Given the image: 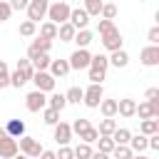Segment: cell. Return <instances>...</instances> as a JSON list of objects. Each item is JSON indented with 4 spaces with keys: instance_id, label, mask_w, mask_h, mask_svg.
Returning a JSON list of instances; mask_svg holds the SVG:
<instances>
[{
    "instance_id": "1",
    "label": "cell",
    "mask_w": 159,
    "mask_h": 159,
    "mask_svg": "<svg viewBox=\"0 0 159 159\" xmlns=\"http://www.w3.org/2000/svg\"><path fill=\"white\" fill-rule=\"evenodd\" d=\"M32 75H35V70H32V62L25 57V60H17V67H15V72L10 75V84L12 87H22L25 82H30L32 80Z\"/></svg>"
},
{
    "instance_id": "2",
    "label": "cell",
    "mask_w": 159,
    "mask_h": 159,
    "mask_svg": "<svg viewBox=\"0 0 159 159\" xmlns=\"http://www.w3.org/2000/svg\"><path fill=\"white\" fill-rule=\"evenodd\" d=\"M70 5L65 2V0H60V2H52L50 7H47V22H52V25H62V22H67L70 20Z\"/></svg>"
},
{
    "instance_id": "3",
    "label": "cell",
    "mask_w": 159,
    "mask_h": 159,
    "mask_svg": "<svg viewBox=\"0 0 159 159\" xmlns=\"http://www.w3.org/2000/svg\"><path fill=\"white\" fill-rule=\"evenodd\" d=\"M102 99H104L102 84H89V87L84 89V94H82V102H84V107H89V109H97Z\"/></svg>"
},
{
    "instance_id": "4",
    "label": "cell",
    "mask_w": 159,
    "mask_h": 159,
    "mask_svg": "<svg viewBox=\"0 0 159 159\" xmlns=\"http://www.w3.org/2000/svg\"><path fill=\"white\" fill-rule=\"evenodd\" d=\"M47 7H50V0H30V5H27V20L37 25L42 17H47Z\"/></svg>"
},
{
    "instance_id": "5",
    "label": "cell",
    "mask_w": 159,
    "mask_h": 159,
    "mask_svg": "<svg viewBox=\"0 0 159 159\" xmlns=\"http://www.w3.org/2000/svg\"><path fill=\"white\" fill-rule=\"evenodd\" d=\"M17 149H20L27 159H37V157H40V152H42V147H40V142H37L35 137H20Z\"/></svg>"
},
{
    "instance_id": "6",
    "label": "cell",
    "mask_w": 159,
    "mask_h": 159,
    "mask_svg": "<svg viewBox=\"0 0 159 159\" xmlns=\"http://www.w3.org/2000/svg\"><path fill=\"white\" fill-rule=\"evenodd\" d=\"M32 82H35V89H40V92L47 94V92L55 89V82H57V80H55L50 72H35V75H32Z\"/></svg>"
},
{
    "instance_id": "7",
    "label": "cell",
    "mask_w": 159,
    "mask_h": 159,
    "mask_svg": "<svg viewBox=\"0 0 159 159\" xmlns=\"http://www.w3.org/2000/svg\"><path fill=\"white\" fill-rule=\"evenodd\" d=\"M25 107H27L30 112H40V109H45V107H47V97H45V92H40V89L30 92V94L25 97Z\"/></svg>"
},
{
    "instance_id": "8",
    "label": "cell",
    "mask_w": 159,
    "mask_h": 159,
    "mask_svg": "<svg viewBox=\"0 0 159 159\" xmlns=\"http://www.w3.org/2000/svg\"><path fill=\"white\" fill-rule=\"evenodd\" d=\"M139 60H142L144 67H157L159 65V45H147L139 52Z\"/></svg>"
},
{
    "instance_id": "9",
    "label": "cell",
    "mask_w": 159,
    "mask_h": 159,
    "mask_svg": "<svg viewBox=\"0 0 159 159\" xmlns=\"http://www.w3.org/2000/svg\"><path fill=\"white\" fill-rule=\"evenodd\" d=\"M89 60H92V55L87 50H75L67 62H70V70H84V67H89Z\"/></svg>"
},
{
    "instance_id": "10",
    "label": "cell",
    "mask_w": 159,
    "mask_h": 159,
    "mask_svg": "<svg viewBox=\"0 0 159 159\" xmlns=\"http://www.w3.org/2000/svg\"><path fill=\"white\" fill-rule=\"evenodd\" d=\"M75 30H87V25H89V15L82 10V7H75V10H70V20H67Z\"/></svg>"
},
{
    "instance_id": "11",
    "label": "cell",
    "mask_w": 159,
    "mask_h": 159,
    "mask_svg": "<svg viewBox=\"0 0 159 159\" xmlns=\"http://www.w3.org/2000/svg\"><path fill=\"white\" fill-rule=\"evenodd\" d=\"M122 35H119V30H112V32H107V35H102V45H104V50H109V52H117V50H122Z\"/></svg>"
},
{
    "instance_id": "12",
    "label": "cell",
    "mask_w": 159,
    "mask_h": 159,
    "mask_svg": "<svg viewBox=\"0 0 159 159\" xmlns=\"http://www.w3.org/2000/svg\"><path fill=\"white\" fill-rule=\"evenodd\" d=\"M70 139H72V129H70V124H67V122H57V124H55V142H57L60 147H67Z\"/></svg>"
},
{
    "instance_id": "13",
    "label": "cell",
    "mask_w": 159,
    "mask_h": 159,
    "mask_svg": "<svg viewBox=\"0 0 159 159\" xmlns=\"http://www.w3.org/2000/svg\"><path fill=\"white\" fill-rule=\"evenodd\" d=\"M50 47H52V42H50V40H42V37L32 40V45L27 47V60H35L40 52H50Z\"/></svg>"
},
{
    "instance_id": "14",
    "label": "cell",
    "mask_w": 159,
    "mask_h": 159,
    "mask_svg": "<svg viewBox=\"0 0 159 159\" xmlns=\"http://www.w3.org/2000/svg\"><path fill=\"white\" fill-rule=\"evenodd\" d=\"M15 154H20V149H17V139H5V142H0V159H12Z\"/></svg>"
},
{
    "instance_id": "15",
    "label": "cell",
    "mask_w": 159,
    "mask_h": 159,
    "mask_svg": "<svg viewBox=\"0 0 159 159\" xmlns=\"http://www.w3.org/2000/svg\"><path fill=\"white\" fill-rule=\"evenodd\" d=\"M134 112H137V102H134V99H129V97L117 99V114H122V117H134Z\"/></svg>"
},
{
    "instance_id": "16",
    "label": "cell",
    "mask_w": 159,
    "mask_h": 159,
    "mask_svg": "<svg viewBox=\"0 0 159 159\" xmlns=\"http://www.w3.org/2000/svg\"><path fill=\"white\" fill-rule=\"evenodd\" d=\"M70 72V62L67 60H50V75L57 80V77H65Z\"/></svg>"
},
{
    "instance_id": "17",
    "label": "cell",
    "mask_w": 159,
    "mask_h": 159,
    "mask_svg": "<svg viewBox=\"0 0 159 159\" xmlns=\"http://www.w3.org/2000/svg\"><path fill=\"white\" fill-rule=\"evenodd\" d=\"M5 132H7L12 139H20V137H25V122H22V119H10V122L5 124Z\"/></svg>"
},
{
    "instance_id": "18",
    "label": "cell",
    "mask_w": 159,
    "mask_h": 159,
    "mask_svg": "<svg viewBox=\"0 0 159 159\" xmlns=\"http://www.w3.org/2000/svg\"><path fill=\"white\" fill-rule=\"evenodd\" d=\"M134 114H139V119H157L159 117V109L152 107L149 102H142V104H137V112Z\"/></svg>"
},
{
    "instance_id": "19",
    "label": "cell",
    "mask_w": 159,
    "mask_h": 159,
    "mask_svg": "<svg viewBox=\"0 0 159 159\" xmlns=\"http://www.w3.org/2000/svg\"><path fill=\"white\" fill-rule=\"evenodd\" d=\"M129 139H132V132H129V129H124V127H117V129H114V134H112L114 147H127V144H129Z\"/></svg>"
},
{
    "instance_id": "20",
    "label": "cell",
    "mask_w": 159,
    "mask_h": 159,
    "mask_svg": "<svg viewBox=\"0 0 159 159\" xmlns=\"http://www.w3.org/2000/svg\"><path fill=\"white\" fill-rule=\"evenodd\" d=\"M92 40H94V35H92L89 30H77L72 42H77V50H87V45H89Z\"/></svg>"
},
{
    "instance_id": "21",
    "label": "cell",
    "mask_w": 159,
    "mask_h": 159,
    "mask_svg": "<svg viewBox=\"0 0 159 159\" xmlns=\"http://www.w3.org/2000/svg\"><path fill=\"white\" fill-rule=\"evenodd\" d=\"M75 27L70 25V22H62V25H57V37L62 40V42H72L75 40Z\"/></svg>"
},
{
    "instance_id": "22",
    "label": "cell",
    "mask_w": 159,
    "mask_h": 159,
    "mask_svg": "<svg viewBox=\"0 0 159 159\" xmlns=\"http://www.w3.org/2000/svg\"><path fill=\"white\" fill-rule=\"evenodd\" d=\"M107 67H109V57H107V55H92V60H89V70L107 72Z\"/></svg>"
},
{
    "instance_id": "23",
    "label": "cell",
    "mask_w": 159,
    "mask_h": 159,
    "mask_svg": "<svg viewBox=\"0 0 159 159\" xmlns=\"http://www.w3.org/2000/svg\"><path fill=\"white\" fill-rule=\"evenodd\" d=\"M114 129H117V122H114L112 117H104V119L99 122V127H97L99 137H112V134H114Z\"/></svg>"
},
{
    "instance_id": "24",
    "label": "cell",
    "mask_w": 159,
    "mask_h": 159,
    "mask_svg": "<svg viewBox=\"0 0 159 159\" xmlns=\"http://www.w3.org/2000/svg\"><path fill=\"white\" fill-rule=\"evenodd\" d=\"M139 132H142L144 137L159 134V119H142V124H139Z\"/></svg>"
},
{
    "instance_id": "25",
    "label": "cell",
    "mask_w": 159,
    "mask_h": 159,
    "mask_svg": "<svg viewBox=\"0 0 159 159\" xmlns=\"http://www.w3.org/2000/svg\"><path fill=\"white\" fill-rule=\"evenodd\" d=\"M134 154H142L144 149H147V137L144 134H132V139H129V144H127Z\"/></svg>"
},
{
    "instance_id": "26",
    "label": "cell",
    "mask_w": 159,
    "mask_h": 159,
    "mask_svg": "<svg viewBox=\"0 0 159 159\" xmlns=\"http://www.w3.org/2000/svg\"><path fill=\"white\" fill-rule=\"evenodd\" d=\"M37 37L50 40V42H52V40L57 37V25H52V22H42V25H40V35H37Z\"/></svg>"
},
{
    "instance_id": "27",
    "label": "cell",
    "mask_w": 159,
    "mask_h": 159,
    "mask_svg": "<svg viewBox=\"0 0 159 159\" xmlns=\"http://www.w3.org/2000/svg\"><path fill=\"white\" fill-rule=\"evenodd\" d=\"M47 104H50V109H55V112H62V109L67 107V99H65V94L55 92L52 97H47Z\"/></svg>"
},
{
    "instance_id": "28",
    "label": "cell",
    "mask_w": 159,
    "mask_h": 159,
    "mask_svg": "<svg viewBox=\"0 0 159 159\" xmlns=\"http://www.w3.org/2000/svg\"><path fill=\"white\" fill-rule=\"evenodd\" d=\"M102 5H104L102 0H84V7H82V10H84L89 17H99V12H102Z\"/></svg>"
},
{
    "instance_id": "29",
    "label": "cell",
    "mask_w": 159,
    "mask_h": 159,
    "mask_svg": "<svg viewBox=\"0 0 159 159\" xmlns=\"http://www.w3.org/2000/svg\"><path fill=\"white\" fill-rule=\"evenodd\" d=\"M109 65H114V67H127V65H129V55H127L124 50H117V52H112Z\"/></svg>"
},
{
    "instance_id": "30",
    "label": "cell",
    "mask_w": 159,
    "mask_h": 159,
    "mask_svg": "<svg viewBox=\"0 0 159 159\" xmlns=\"http://www.w3.org/2000/svg\"><path fill=\"white\" fill-rule=\"evenodd\" d=\"M82 94H84L82 87H70V89L65 92V99H67V104H80V102H82Z\"/></svg>"
},
{
    "instance_id": "31",
    "label": "cell",
    "mask_w": 159,
    "mask_h": 159,
    "mask_svg": "<svg viewBox=\"0 0 159 159\" xmlns=\"http://www.w3.org/2000/svg\"><path fill=\"white\" fill-rule=\"evenodd\" d=\"M99 112L104 117H114L117 114V99H102L99 102Z\"/></svg>"
},
{
    "instance_id": "32",
    "label": "cell",
    "mask_w": 159,
    "mask_h": 159,
    "mask_svg": "<svg viewBox=\"0 0 159 159\" xmlns=\"http://www.w3.org/2000/svg\"><path fill=\"white\" fill-rule=\"evenodd\" d=\"M42 122H45V124H50V127H55V124L60 122V112H55V109L45 107V109H42Z\"/></svg>"
},
{
    "instance_id": "33",
    "label": "cell",
    "mask_w": 159,
    "mask_h": 159,
    "mask_svg": "<svg viewBox=\"0 0 159 159\" xmlns=\"http://www.w3.org/2000/svg\"><path fill=\"white\" fill-rule=\"evenodd\" d=\"M17 32H20L22 37H32V35L37 32V25H35V22H30V20H25V22H20Z\"/></svg>"
},
{
    "instance_id": "34",
    "label": "cell",
    "mask_w": 159,
    "mask_h": 159,
    "mask_svg": "<svg viewBox=\"0 0 159 159\" xmlns=\"http://www.w3.org/2000/svg\"><path fill=\"white\" fill-rule=\"evenodd\" d=\"M89 127H92V124H89V119H82V117H80V119H75V122L70 124L72 134H82V132H87Z\"/></svg>"
},
{
    "instance_id": "35",
    "label": "cell",
    "mask_w": 159,
    "mask_h": 159,
    "mask_svg": "<svg viewBox=\"0 0 159 159\" xmlns=\"http://www.w3.org/2000/svg\"><path fill=\"white\" fill-rule=\"evenodd\" d=\"M72 152H75V159H89V157H92V147H89V144H84V142H82V144H77Z\"/></svg>"
},
{
    "instance_id": "36",
    "label": "cell",
    "mask_w": 159,
    "mask_h": 159,
    "mask_svg": "<svg viewBox=\"0 0 159 159\" xmlns=\"http://www.w3.org/2000/svg\"><path fill=\"white\" fill-rule=\"evenodd\" d=\"M97 147H99V152H102V154H112L114 142H112V137H99V139H97Z\"/></svg>"
},
{
    "instance_id": "37",
    "label": "cell",
    "mask_w": 159,
    "mask_h": 159,
    "mask_svg": "<svg viewBox=\"0 0 159 159\" xmlns=\"http://www.w3.org/2000/svg\"><path fill=\"white\" fill-rule=\"evenodd\" d=\"M99 15H102V20H114V17H117V5H112V2H104Z\"/></svg>"
},
{
    "instance_id": "38",
    "label": "cell",
    "mask_w": 159,
    "mask_h": 159,
    "mask_svg": "<svg viewBox=\"0 0 159 159\" xmlns=\"http://www.w3.org/2000/svg\"><path fill=\"white\" fill-rule=\"evenodd\" d=\"M80 139H82L84 144H92V142H97V139H99V132H97V127H89L87 132H82V134H80Z\"/></svg>"
},
{
    "instance_id": "39",
    "label": "cell",
    "mask_w": 159,
    "mask_h": 159,
    "mask_svg": "<svg viewBox=\"0 0 159 159\" xmlns=\"http://www.w3.org/2000/svg\"><path fill=\"white\" fill-rule=\"evenodd\" d=\"M7 84H10V70H7L5 60H0V89L7 87Z\"/></svg>"
},
{
    "instance_id": "40",
    "label": "cell",
    "mask_w": 159,
    "mask_h": 159,
    "mask_svg": "<svg viewBox=\"0 0 159 159\" xmlns=\"http://www.w3.org/2000/svg\"><path fill=\"white\" fill-rule=\"evenodd\" d=\"M112 154H114V159H132V154H134V152H132L129 147H114V149H112Z\"/></svg>"
},
{
    "instance_id": "41",
    "label": "cell",
    "mask_w": 159,
    "mask_h": 159,
    "mask_svg": "<svg viewBox=\"0 0 159 159\" xmlns=\"http://www.w3.org/2000/svg\"><path fill=\"white\" fill-rule=\"evenodd\" d=\"M97 30H99V35H107V32H112V30H117V27H114V20H99Z\"/></svg>"
},
{
    "instance_id": "42",
    "label": "cell",
    "mask_w": 159,
    "mask_h": 159,
    "mask_svg": "<svg viewBox=\"0 0 159 159\" xmlns=\"http://www.w3.org/2000/svg\"><path fill=\"white\" fill-rule=\"evenodd\" d=\"M10 15H12V7L5 2V0H0V22H5V20H10Z\"/></svg>"
},
{
    "instance_id": "43",
    "label": "cell",
    "mask_w": 159,
    "mask_h": 159,
    "mask_svg": "<svg viewBox=\"0 0 159 159\" xmlns=\"http://www.w3.org/2000/svg\"><path fill=\"white\" fill-rule=\"evenodd\" d=\"M55 159H75V152L70 147H60V152H55Z\"/></svg>"
},
{
    "instance_id": "44",
    "label": "cell",
    "mask_w": 159,
    "mask_h": 159,
    "mask_svg": "<svg viewBox=\"0 0 159 159\" xmlns=\"http://www.w3.org/2000/svg\"><path fill=\"white\" fill-rule=\"evenodd\" d=\"M107 77V72H97V70H89V82L92 84H102V80Z\"/></svg>"
},
{
    "instance_id": "45",
    "label": "cell",
    "mask_w": 159,
    "mask_h": 159,
    "mask_svg": "<svg viewBox=\"0 0 159 159\" xmlns=\"http://www.w3.org/2000/svg\"><path fill=\"white\" fill-rule=\"evenodd\" d=\"M147 40H149V45H159V27H157V25L147 32Z\"/></svg>"
},
{
    "instance_id": "46",
    "label": "cell",
    "mask_w": 159,
    "mask_h": 159,
    "mask_svg": "<svg viewBox=\"0 0 159 159\" xmlns=\"http://www.w3.org/2000/svg\"><path fill=\"white\" fill-rule=\"evenodd\" d=\"M12 10H27V5H30V0H10L7 2Z\"/></svg>"
},
{
    "instance_id": "47",
    "label": "cell",
    "mask_w": 159,
    "mask_h": 159,
    "mask_svg": "<svg viewBox=\"0 0 159 159\" xmlns=\"http://www.w3.org/2000/svg\"><path fill=\"white\" fill-rule=\"evenodd\" d=\"M144 97H147V102H154V99H159V89H157V87H149V89L144 92Z\"/></svg>"
},
{
    "instance_id": "48",
    "label": "cell",
    "mask_w": 159,
    "mask_h": 159,
    "mask_svg": "<svg viewBox=\"0 0 159 159\" xmlns=\"http://www.w3.org/2000/svg\"><path fill=\"white\" fill-rule=\"evenodd\" d=\"M37 159H55V152H50V149H42Z\"/></svg>"
},
{
    "instance_id": "49",
    "label": "cell",
    "mask_w": 159,
    "mask_h": 159,
    "mask_svg": "<svg viewBox=\"0 0 159 159\" xmlns=\"http://www.w3.org/2000/svg\"><path fill=\"white\" fill-rule=\"evenodd\" d=\"M89 159H109V154H102V152H92Z\"/></svg>"
},
{
    "instance_id": "50",
    "label": "cell",
    "mask_w": 159,
    "mask_h": 159,
    "mask_svg": "<svg viewBox=\"0 0 159 159\" xmlns=\"http://www.w3.org/2000/svg\"><path fill=\"white\" fill-rule=\"evenodd\" d=\"M5 139H10V134L5 132V127H0V142H5Z\"/></svg>"
},
{
    "instance_id": "51",
    "label": "cell",
    "mask_w": 159,
    "mask_h": 159,
    "mask_svg": "<svg viewBox=\"0 0 159 159\" xmlns=\"http://www.w3.org/2000/svg\"><path fill=\"white\" fill-rule=\"evenodd\" d=\"M132 159H149V157H144V154H132Z\"/></svg>"
},
{
    "instance_id": "52",
    "label": "cell",
    "mask_w": 159,
    "mask_h": 159,
    "mask_svg": "<svg viewBox=\"0 0 159 159\" xmlns=\"http://www.w3.org/2000/svg\"><path fill=\"white\" fill-rule=\"evenodd\" d=\"M12 159H27V157H25V154H15Z\"/></svg>"
},
{
    "instance_id": "53",
    "label": "cell",
    "mask_w": 159,
    "mask_h": 159,
    "mask_svg": "<svg viewBox=\"0 0 159 159\" xmlns=\"http://www.w3.org/2000/svg\"><path fill=\"white\" fill-rule=\"evenodd\" d=\"M55 2H60V0H55Z\"/></svg>"
},
{
    "instance_id": "54",
    "label": "cell",
    "mask_w": 159,
    "mask_h": 159,
    "mask_svg": "<svg viewBox=\"0 0 159 159\" xmlns=\"http://www.w3.org/2000/svg\"><path fill=\"white\" fill-rule=\"evenodd\" d=\"M139 2H144V0H139Z\"/></svg>"
}]
</instances>
